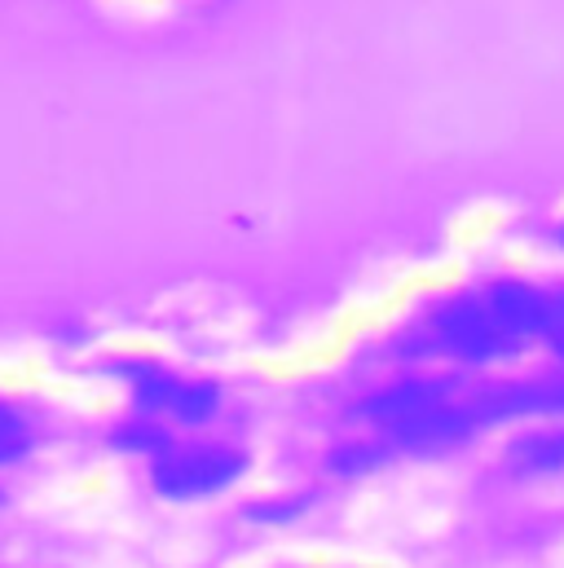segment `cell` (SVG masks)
<instances>
[{"instance_id": "cell-8", "label": "cell", "mask_w": 564, "mask_h": 568, "mask_svg": "<svg viewBox=\"0 0 564 568\" xmlns=\"http://www.w3.org/2000/svg\"><path fill=\"white\" fill-rule=\"evenodd\" d=\"M111 445L115 449H129V454H163L168 449V432L159 419H150V415H133V419H124V424L111 432Z\"/></svg>"}, {"instance_id": "cell-1", "label": "cell", "mask_w": 564, "mask_h": 568, "mask_svg": "<svg viewBox=\"0 0 564 568\" xmlns=\"http://www.w3.org/2000/svg\"><path fill=\"white\" fill-rule=\"evenodd\" d=\"M427 339L436 344V353H445L450 362H463V366H494V362H507L521 353L507 339V331L498 326V317L490 313L481 291H463V295L441 300L432 308Z\"/></svg>"}, {"instance_id": "cell-7", "label": "cell", "mask_w": 564, "mask_h": 568, "mask_svg": "<svg viewBox=\"0 0 564 568\" xmlns=\"http://www.w3.org/2000/svg\"><path fill=\"white\" fill-rule=\"evenodd\" d=\"M216 415H221V384H212V379H185V388H181V397H177V406H172L168 419H177L181 427H203L212 424Z\"/></svg>"}, {"instance_id": "cell-13", "label": "cell", "mask_w": 564, "mask_h": 568, "mask_svg": "<svg viewBox=\"0 0 564 568\" xmlns=\"http://www.w3.org/2000/svg\"><path fill=\"white\" fill-rule=\"evenodd\" d=\"M552 239H556V247L564 252V216H561V225H556V234H552Z\"/></svg>"}, {"instance_id": "cell-2", "label": "cell", "mask_w": 564, "mask_h": 568, "mask_svg": "<svg viewBox=\"0 0 564 568\" xmlns=\"http://www.w3.org/2000/svg\"><path fill=\"white\" fill-rule=\"evenodd\" d=\"M243 471H248L243 449L208 440V445H168L154 458L150 480L163 498L190 503V498H212V494L230 489L234 480H243Z\"/></svg>"}, {"instance_id": "cell-9", "label": "cell", "mask_w": 564, "mask_h": 568, "mask_svg": "<svg viewBox=\"0 0 564 568\" xmlns=\"http://www.w3.org/2000/svg\"><path fill=\"white\" fill-rule=\"evenodd\" d=\"M389 463V445H371V440H357V445H340L331 454V471L335 476H371Z\"/></svg>"}, {"instance_id": "cell-3", "label": "cell", "mask_w": 564, "mask_h": 568, "mask_svg": "<svg viewBox=\"0 0 564 568\" xmlns=\"http://www.w3.org/2000/svg\"><path fill=\"white\" fill-rule=\"evenodd\" d=\"M450 402H454L450 397V384H441V379H397V384L380 388L375 397H366L362 402V415L393 436V432L411 427L415 419L441 410V406H450Z\"/></svg>"}, {"instance_id": "cell-12", "label": "cell", "mask_w": 564, "mask_h": 568, "mask_svg": "<svg viewBox=\"0 0 564 568\" xmlns=\"http://www.w3.org/2000/svg\"><path fill=\"white\" fill-rule=\"evenodd\" d=\"M304 507H309V498H274V503L248 507V516H252L256 525H286V520H300Z\"/></svg>"}, {"instance_id": "cell-4", "label": "cell", "mask_w": 564, "mask_h": 568, "mask_svg": "<svg viewBox=\"0 0 564 568\" xmlns=\"http://www.w3.org/2000/svg\"><path fill=\"white\" fill-rule=\"evenodd\" d=\"M490 313L498 317V326L507 331V339L525 353L530 344H538V317H543V286L525 283V278H498V283L481 286Z\"/></svg>"}, {"instance_id": "cell-5", "label": "cell", "mask_w": 564, "mask_h": 568, "mask_svg": "<svg viewBox=\"0 0 564 568\" xmlns=\"http://www.w3.org/2000/svg\"><path fill=\"white\" fill-rule=\"evenodd\" d=\"M111 375L129 388V397H133L138 415H150V419L172 415V406H177V397H181V388H185V379H181V375H172L168 366H159V362H150V357H124V362H111Z\"/></svg>"}, {"instance_id": "cell-10", "label": "cell", "mask_w": 564, "mask_h": 568, "mask_svg": "<svg viewBox=\"0 0 564 568\" xmlns=\"http://www.w3.org/2000/svg\"><path fill=\"white\" fill-rule=\"evenodd\" d=\"M538 344L564 362V283L543 291V317H538Z\"/></svg>"}, {"instance_id": "cell-11", "label": "cell", "mask_w": 564, "mask_h": 568, "mask_svg": "<svg viewBox=\"0 0 564 568\" xmlns=\"http://www.w3.org/2000/svg\"><path fill=\"white\" fill-rule=\"evenodd\" d=\"M27 449H31V427H27V419L13 406L0 402V467L27 458Z\"/></svg>"}, {"instance_id": "cell-6", "label": "cell", "mask_w": 564, "mask_h": 568, "mask_svg": "<svg viewBox=\"0 0 564 568\" xmlns=\"http://www.w3.org/2000/svg\"><path fill=\"white\" fill-rule=\"evenodd\" d=\"M507 467L521 476H561L564 471V427H538L507 445Z\"/></svg>"}]
</instances>
